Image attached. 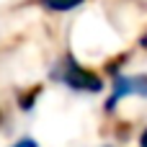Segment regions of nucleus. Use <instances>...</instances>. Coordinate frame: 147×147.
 Here are the masks:
<instances>
[{"instance_id":"obj_1","label":"nucleus","mask_w":147,"mask_h":147,"mask_svg":"<svg viewBox=\"0 0 147 147\" xmlns=\"http://www.w3.org/2000/svg\"><path fill=\"white\" fill-rule=\"evenodd\" d=\"M57 78H59L65 85L75 88V90H85V93H98V90L103 88V80H101L93 70L80 67L72 57H67V59L62 62V72H57Z\"/></svg>"},{"instance_id":"obj_2","label":"nucleus","mask_w":147,"mask_h":147,"mask_svg":"<svg viewBox=\"0 0 147 147\" xmlns=\"http://www.w3.org/2000/svg\"><path fill=\"white\" fill-rule=\"evenodd\" d=\"M127 93H134V96H142L147 98V75H137V78H116L114 80V96L111 101L106 103V109H114L116 101Z\"/></svg>"},{"instance_id":"obj_3","label":"nucleus","mask_w":147,"mask_h":147,"mask_svg":"<svg viewBox=\"0 0 147 147\" xmlns=\"http://www.w3.org/2000/svg\"><path fill=\"white\" fill-rule=\"evenodd\" d=\"M44 8H49V10H72V8H78V5H83V0H39Z\"/></svg>"},{"instance_id":"obj_4","label":"nucleus","mask_w":147,"mask_h":147,"mask_svg":"<svg viewBox=\"0 0 147 147\" xmlns=\"http://www.w3.org/2000/svg\"><path fill=\"white\" fill-rule=\"evenodd\" d=\"M39 90H41V88H34L28 96H23V98H21V109H31V106H34V98L39 96Z\"/></svg>"},{"instance_id":"obj_5","label":"nucleus","mask_w":147,"mask_h":147,"mask_svg":"<svg viewBox=\"0 0 147 147\" xmlns=\"http://www.w3.org/2000/svg\"><path fill=\"white\" fill-rule=\"evenodd\" d=\"M13 147H39V145H36V142H34L31 137H26V140H21V142H16Z\"/></svg>"},{"instance_id":"obj_6","label":"nucleus","mask_w":147,"mask_h":147,"mask_svg":"<svg viewBox=\"0 0 147 147\" xmlns=\"http://www.w3.org/2000/svg\"><path fill=\"white\" fill-rule=\"evenodd\" d=\"M140 145H142V147H147V129L142 132V137H140Z\"/></svg>"},{"instance_id":"obj_7","label":"nucleus","mask_w":147,"mask_h":147,"mask_svg":"<svg viewBox=\"0 0 147 147\" xmlns=\"http://www.w3.org/2000/svg\"><path fill=\"white\" fill-rule=\"evenodd\" d=\"M140 44H142V47H145V49H147V34H145V36H142V41H140Z\"/></svg>"}]
</instances>
